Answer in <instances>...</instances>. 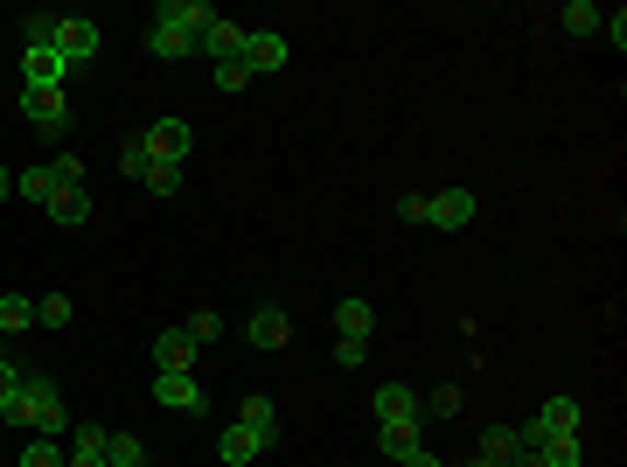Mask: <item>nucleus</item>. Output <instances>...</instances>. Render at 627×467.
<instances>
[{"label":"nucleus","instance_id":"nucleus-1","mask_svg":"<svg viewBox=\"0 0 627 467\" xmlns=\"http://www.w3.org/2000/svg\"><path fill=\"white\" fill-rule=\"evenodd\" d=\"M8 425H35V440H56L70 425V412H63V398H56V384L49 377H28L22 370V390H14V405L0 412Z\"/></svg>","mask_w":627,"mask_h":467},{"label":"nucleus","instance_id":"nucleus-2","mask_svg":"<svg viewBox=\"0 0 627 467\" xmlns=\"http://www.w3.org/2000/svg\"><path fill=\"white\" fill-rule=\"evenodd\" d=\"M370 405H376V440H418L426 433V398H418L411 384H384Z\"/></svg>","mask_w":627,"mask_h":467},{"label":"nucleus","instance_id":"nucleus-3","mask_svg":"<svg viewBox=\"0 0 627 467\" xmlns=\"http://www.w3.org/2000/svg\"><path fill=\"white\" fill-rule=\"evenodd\" d=\"M287 35H272V28H244V70H252V78H279V70H287Z\"/></svg>","mask_w":627,"mask_h":467},{"label":"nucleus","instance_id":"nucleus-4","mask_svg":"<svg viewBox=\"0 0 627 467\" xmlns=\"http://www.w3.org/2000/svg\"><path fill=\"white\" fill-rule=\"evenodd\" d=\"M474 210H481V202H474V189H440V196H426V223H432V231H467Z\"/></svg>","mask_w":627,"mask_h":467},{"label":"nucleus","instance_id":"nucleus-5","mask_svg":"<svg viewBox=\"0 0 627 467\" xmlns=\"http://www.w3.org/2000/svg\"><path fill=\"white\" fill-rule=\"evenodd\" d=\"M154 405L161 412H202V384L188 370H154Z\"/></svg>","mask_w":627,"mask_h":467},{"label":"nucleus","instance_id":"nucleus-6","mask_svg":"<svg viewBox=\"0 0 627 467\" xmlns=\"http://www.w3.org/2000/svg\"><path fill=\"white\" fill-rule=\"evenodd\" d=\"M244 335H252V349H265V357H272V349H287V342H293V322H287V307L258 301V307H252V322H244Z\"/></svg>","mask_w":627,"mask_h":467},{"label":"nucleus","instance_id":"nucleus-7","mask_svg":"<svg viewBox=\"0 0 627 467\" xmlns=\"http://www.w3.org/2000/svg\"><path fill=\"white\" fill-rule=\"evenodd\" d=\"M22 119L43 126V133H63V126H70V98H63V91H35V84H22Z\"/></svg>","mask_w":627,"mask_h":467},{"label":"nucleus","instance_id":"nucleus-8","mask_svg":"<svg viewBox=\"0 0 627 467\" xmlns=\"http://www.w3.org/2000/svg\"><path fill=\"white\" fill-rule=\"evenodd\" d=\"M140 147H147V161H188V147H196V133H188V126L182 119H161V126H147V133H140Z\"/></svg>","mask_w":627,"mask_h":467},{"label":"nucleus","instance_id":"nucleus-9","mask_svg":"<svg viewBox=\"0 0 627 467\" xmlns=\"http://www.w3.org/2000/svg\"><path fill=\"white\" fill-rule=\"evenodd\" d=\"M154 22H161V28H182L188 43H196V35H202L209 22H217V8H209V0H161V8H154Z\"/></svg>","mask_w":627,"mask_h":467},{"label":"nucleus","instance_id":"nucleus-10","mask_svg":"<svg viewBox=\"0 0 627 467\" xmlns=\"http://www.w3.org/2000/svg\"><path fill=\"white\" fill-rule=\"evenodd\" d=\"M196 335H188V322H175V328H161V342H154V370H196Z\"/></svg>","mask_w":627,"mask_h":467},{"label":"nucleus","instance_id":"nucleus-11","mask_svg":"<svg viewBox=\"0 0 627 467\" xmlns=\"http://www.w3.org/2000/svg\"><path fill=\"white\" fill-rule=\"evenodd\" d=\"M22 78H28L35 91H63V78H70L63 49H22Z\"/></svg>","mask_w":627,"mask_h":467},{"label":"nucleus","instance_id":"nucleus-12","mask_svg":"<svg viewBox=\"0 0 627 467\" xmlns=\"http://www.w3.org/2000/svg\"><path fill=\"white\" fill-rule=\"evenodd\" d=\"M196 49L209 56V63H237V56H244V28H237V22H223V14H217V22H209V28L196 35Z\"/></svg>","mask_w":627,"mask_h":467},{"label":"nucleus","instance_id":"nucleus-13","mask_svg":"<svg viewBox=\"0 0 627 467\" xmlns=\"http://www.w3.org/2000/svg\"><path fill=\"white\" fill-rule=\"evenodd\" d=\"M56 49H63V63H91V56H98V22H84V14H63V35H56Z\"/></svg>","mask_w":627,"mask_h":467},{"label":"nucleus","instance_id":"nucleus-14","mask_svg":"<svg viewBox=\"0 0 627 467\" xmlns=\"http://www.w3.org/2000/svg\"><path fill=\"white\" fill-rule=\"evenodd\" d=\"M237 425H244V433H258L265 446H272V440H279V405L265 398V390H252V398L237 405Z\"/></svg>","mask_w":627,"mask_h":467},{"label":"nucleus","instance_id":"nucleus-15","mask_svg":"<svg viewBox=\"0 0 627 467\" xmlns=\"http://www.w3.org/2000/svg\"><path fill=\"white\" fill-rule=\"evenodd\" d=\"M217 454L231 460V467H244V460H258L265 454V440L258 433H244V425H223V440H217Z\"/></svg>","mask_w":627,"mask_h":467},{"label":"nucleus","instance_id":"nucleus-16","mask_svg":"<svg viewBox=\"0 0 627 467\" xmlns=\"http://www.w3.org/2000/svg\"><path fill=\"white\" fill-rule=\"evenodd\" d=\"M63 467H105V425H78V440H70V460Z\"/></svg>","mask_w":627,"mask_h":467},{"label":"nucleus","instance_id":"nucleus-17","mask_svg":"<svg viewBox=\"0 0 627 467\" xmlns=\"http://www.w3.org/2000/svg\"><path fill=\"white\" fill-rule=\"evenodd\" d=\"M523 454V440H516V425H488L481 433V460H496V467H509Z\"/></svg>","mask_w":627,"mask_h":467},{"label":"nucleus","instance_id":"nucleus-18","mask_svg":"<svg viewBox=\"0 0 627 467\" xmlns=\"http://www.w3.org/2000/svg\"><path fill=\"white\" fill-rule=\"evenodd\" d=\"M370 322H376L370 301H335V328L349 335V342H370Z\"/></svg>","mask_w":627,"mask_h":467},{"label":"nucleus","instance_id":"nucleus-19","mask_svg":"<svg viewBox=\"0 0 627 467\" xmlns=\"http://www.w3.org/2000/svg\"><path fill=\"white\" fill-rule=\"evenodd\" d=\"M105 467H147L140 433H105Z\"/></svg>","mask_w":627,"mask_h":467},{"label":"nucleus","instance_id":"nucleus-20","mask_svg":"<svg viewBox=\"0 0 627 467\" xmlns=\"http://www.w3.org/2000/svg\"><path fill=\"white\" fill-rule=\"evenodd\" d=\"M14 196H28V202H43V210H49V202H56V175H49V161H43V167H28V175H14Z\"/></svg>","mask_w":627,"mask_h":467},{"label":"nucleus","instance_id":"nucleus-21","mask_svg":"<svg viewBox=\"0 0 627 467\" xmlns=\"http://www.w3.org/2000/svg\"><path fill=\"white\" fill-rule=\"evenodd\" d=\"M537 467H585L579 440H537Z\"/></svg>","mask_w":627,"mask_h":467},{"label":"nucleus","instance_id":"nucleus-22","mask_svg":"<svg viewBox=\"0 0 627 467\" xmlns=\"http://www.w3.org/2000/svg\"><path fill=\"white\" fill-rule=\"evenodd\" d=\"M35 328V301H22V293H0V335H22Z\"/></svg>","mask_w":627,"mask_h":467},{"label":"nucleus","instance_id":"nucleus-23","mask_svg":"<svg viewBox=\"0 0 627 467\" xmlns=\"http://www.w3.org/2000/svg\"><path fill=\"white\" fill-rule=\"evenodd\" d=\"M147 49H154V56H167V63H175V56H196V43H188V35L182 28H147Z\"/></svg>","mask_w":627,"mask_h":467},{"label":"nucleus","instance_id":"nucleus-24","mask_svg":"<svg viewBox=\"0 0 627 467\" xmlns=\"http://www.w3.org/2000/svg\"><path fill=\"white\" fill-rule=\"evenodd\" d=\"M49 217H56V223H91V196H84V189H56Z\"/></svg>","mask_w":627,"mask_h":467},{"label":"nucleus","instance_id":"nucleus-25","mask_svg":"<svg viewBox=\"0 0 627 467\" xmlns=\"http://www.w3.org/2000/svg\"><path fill=\"white\" fill-rule=\"evenodd\" d=\"M22 35H28V49H56V35H63V14H28Z\"/></svg>","mask_w":627,"mask_h":467},{"label":"nucleus","instance_id":"nucleus-26","mask_svg":"<svg viewBox=\"0 0 627 467\" xmlns=\"http://www.w3.org/2000/svg\"><path fill=\"white\" fill-rule=\"evenodd\" d=\"M140 189H154V196H175V189H182V167H175V161H147Z\"/></svg>","mask_w":627,"mask_h":467},{"label":"nucleus","instance_id":"nucleus-27","mask_svg":"<svg viewBox=\"0 0 627 467\" xmlns=\"http://www.w3.org/2000/svg\"><path fill=\"white\" fill-rule=\"evenodd\" d=\"M558 22H565V35H593V28H600V8H593V0H572Z\"/></svg>","mask_w":627,"mask_h":467},{"label":"nucleus","instance_id":"nucleus-28","mask_svg":"<svg viewBox=\"0 0 627 467\" xmlns=\"http://www.w3.org/2000/svg\"><path fill=\"white\" fill-rule=\"evenodd\" d=\"M35 328H70V301H63V293H43V301H35Z\"/></svg>","mask_w":627,"mask_h":467},{"label":"nucleus","instance_id":"nucleus-29","mask_svg":"<svg viewBox=\"0 0 627 467\" xmlns=\"http://www.w3.org/2000/svg\"><path fill=\"white\" fill-rule=\"evenodd\" d=\"M49 175H56V189H84V161H78V154H56Z\"/></svg>","mask_w":627,"mask_h":467},{"label":"nucleus","instance_id":"nucleus-30","mask_svg":"<svg viewBox=\"0 0 627 467\" xmlns=\"http://www.w3.org/2000/svg\"><path fill=\"white\" fill-rule=\"evenodd\" d=\"M14 467H63V460H56V440H28V446H22V460H14Z\"/></svg>","mask_w":627,"mask_h":467},{"label":"nucleus","instance_id":"nucleus-31","mask_svg":"<svg viewBox=\"0 0 627 467\" xmlns=\"http://www.w3.org/2000/svg\"><path fill=\"white\" fill-rule=\"evenodd\" d=\"M453 412H461V390H432V398H426V419H453Z\"/></svg>","mask_w":627,"mask_h":467},{"label":"nucleus","instance_id":"nucleus-32","mask_svg":"<svg viewBox=\"0 0 627 467\" xmlns=\"http://www.w3.org/2000/svg\"><path fill=\"white\" fill-rule=\"evenodd\" d=\"M119 175H132V182L147 175V147H140V140H126V147H119Z\"/></svg>","mask_w":627,"mask_h":467},{"label":"nucleus","instance_id":"nucleus-33","mask_svg":"<svg viewBox=\"0 0 627 467\" xmlns=\"http://www.w3.org/2000/svg\"><path fill=\"white\" fill-rule=\"evenodd\" d=\"M244 84H252V70H244V56H237V63H217V91H244Z\"/></svg>","mask_w":627,"mask_h":467},{"label":"nucleus","instance_id":"nucleus-34","mask_svg":"<svg viewBox=\"0 0 627 467\" xmlns=\"http://www.w3.org/2000/svg\"><path fill=\"white\" fill-rule=\"evenodd\" d=\"M14 390H22V370H14L8 357H0V412H8V405H14Z\"/></svg>","mask_w":627,"mask_h":467},{"label":"nucleus","instance_id":"nucleus-35","mask_svg":"<svg viewBox=\"0 0 627 467\" xmlns=\"http://www.w3.org/2000/svg\"><path fill=\"white\" fill-rule=\"evenodd\" d=\"M363 357H370V342H349V335H341V349H335V363H341V370H356V363H363Z\"/></svg>","mask_w":627,"mask_h":467},{"label":"nucleus","instance_id":"nucleus-36","mask_svg":"<svg viewBox=\"0 0 627 467\" xmlns=\"http://www.w3.org/2000/svg\"><path fill=\"white\" fill-rule=\"evenodd\" d=\"M397 217H405V223H426V196H397Z\"/></svg>","mask_w":627,"mask_h":467},{"label":"nucleus","instance_id":"nucleus-37","mask_svg":"<svg viewBox=\"0 0 627 467\" xmlns=\"http://www.w3.org/2000/svg\"><path fill=\"white\" fill-rule=\"evenodd\" d=\"M217 328H223V314H196V322H188V335H196V342H209Z\"/></svg>","mask_w":627,"mask_h":467},{"label":"nucleus","instance_id":"nucleus-38","mask_svg":"<svg viewBox=\"0 0 627 467\" xmlns=\"http://www.w3.org/2000/svg\"><path fill=\"white\" fill-rule=\"evenodd\" d=\"M397 467H446L440 454H426V446H405V460H397Z\"/></svg>","mask_w":627,"mask_h":467},{"label":"nucleus","instance_id":"nucleus-39","mask_svg":"<svg viewBox=\"0 0 627 467\" xmlns=\"http://www.w3.org/2000/svg\"><path fill=\"white\" fill-rule=\"evenodd\" d=\"M14 196V175H8V167H0V202H8Z\"/></svg>","mask_w":627,"mask_h":467},{"label":"nucleus","instance_id":"nucleus-40","mask_svg":"<svg viewBox=\"0 0 627 467\" xmlns=\"http://www.w3.org/2000/svg\"><path fill=\"white\" fill-rule=\"evenodd\" d=\"M461 467H496V460H481V454H474V460H461Z\"/></svg>","mask_w":627,"mask_h":467}]
</instances>
